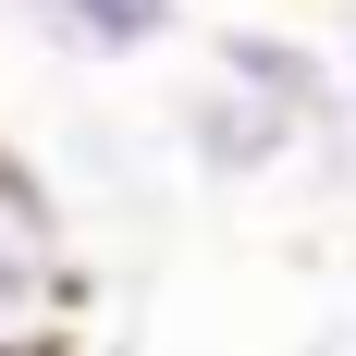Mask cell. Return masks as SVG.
I'll use <instances>...</instances> for the list:
<instances>
[{"mask_svg":"<svg viewBox=\"0 0 356 356\" xmlns=\"http://www.w3.org/2000/svg\"><path fill=\"white\" fill-rule=\"evenodd\" d=\"M172 123H184V160H197L209 184H270L283 160H344V147H307L295 123H270V111L234 99V86H184Z\"/></svg>","mask_w":356,"mask_h":356,"instance_id":"2","label":"cell"},{"mask_svg":"<svg viewBox=\"0 0 356 356\" xmlns=\"http://www.w3.org/2000/svg\"><path fill=\"white\" fill-rule=\"evenodd\" d=\"M13 25L49 62H147L184 25V0H13Z\"/></svg>","mask_w":356,"mask_h":356,"instance_id":"3","label":"cell"},{"mask_svg":"<svg viewBox=\"0 0 356 356\" xmlns=\"http://www.w3.org/2000/svg\"><path fill=\"white\" fill-rule=\"evenodd\" d=\"M307 356H356V344H344V332H332V320H320V332H307Z\"/></svg>","mask_w":356,"mask_h":356,"instance_id":"4","label":"cell"},{"mask_svg":"<svg viewBox=\"0 0 356 356\" xmlns=\"http://www.w3.org/2000/svg\"><path fill=\"white\" fill-rule=\"evenodd\" d=\"M209 86L258 99L307 147H344V62H332L320 37H295V25H209Z\"/></svg>","mask_w":356,"mask_h":356,"instance_id":"1","label":"cell"}]
</instances>
